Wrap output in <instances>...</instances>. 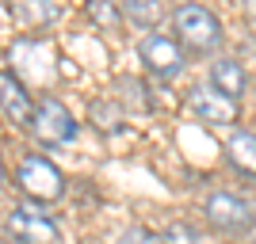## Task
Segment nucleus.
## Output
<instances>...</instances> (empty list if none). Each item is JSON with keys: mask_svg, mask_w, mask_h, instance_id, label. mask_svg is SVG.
Wrapping results in <instances>:
<instances>
[{"mask_svg": "<svg viewBox=\"0 0 256 244\" xmlns=\"http://www.w3.org/2000/svg\"><path fill=\"white\" fill-rule=\"evenodd\" d=\"M172 23H176V34H180L195 53H210V50L222 46V23H218V15H214L210 8H203V4H180L176 15H172Z\"/></svg>", "mask_w": 256, "mask_h": 244, "instance_id": "obj_1", "label": "nucleus"}, {"mask_svg": "<svg viewBox=\"0 0 256 244\" xmlns=\"http://www.w3.org/2000/svg\"><path fill=\"white\" fill-rule=\"evenodd\" d=\"M206 222L218 229V233H230V237H241L256 225V206L248 199L234 191H214L206 199Z\"/></svg>", "mask_w": 256, "mask_h": 244, "instance_id": "obj_2", "label": "nucleus"}, {"mask_svg": "<svg viewBox=\"0 0 256 244\" xmlns=\"http://www.w3.org/2000/svg\"><path fill=\"white\" fill-rule=\"evenodd\" d=\"M20 187L38 202H58L65 195V176L58 172V164L46 157H23L20 164Z\"/></svg>", "mask_w": 256, "mask_h": 244, "instance_id": "obj_3", "label": "nucleus"}, {"mask_svg": "<svg viewBox=\"0 0 256 244\" xmlns=\"http://www.w3.org/2000/svg\"><path fill=\"white\" fill-rule=\"evenodd\" d=\"M4 229H8L12 244H54L58 241L54 218L46 210H38V206H16V210L8 214Z\"/></svg>", "mask_w": 256, "mask_h": 244, "instance_id": "obj_4", "label": "nucleus"}, {"mask_svg": "<svg viewBox=\"0 0 256 244\" xmlns=\"http://www.w3.org/2000/svg\"><path fill=\"white\" fill-rule=\"evenodd\" d=\"M31 126L34 134L46 141V145H65V141H73L76 138V122L73 115L65 111L58 99H38L31 111Z\"/></svg>", "mask_w": 256, "mask_h": 244, "instance_id": "obj_5", "label": "nucleus"}, {"mask_svg": "<svg viewBox=\"0 0 256 244\" xmlns=\"http://www.w3.org/2000/svg\"><path fill=\"white\" fill-rule=\"evenodd\" d=\"M138 53L142 61L150 65L157 76H164V80H172V76L184 73V50L176 38H168V34H146L138 42Z\"/></svg>", "mask_w": 256, "mask_h": 244, "instance_id": "obj_6", "label": "nucleus"}, {"mask_svg": "<svg viewBox=\"0 0 256 244\" xmlns=\"http://www.w3.org/2000/svg\"><path fill=\"white\" fill-rule=\"evenodd\" d=\"M188 107H192L199 118H206L210 126H230V122L237 118V99L222 96V92H214L210 84L192 88V99H188Z\"/></svg>", "mask_w": 256, "mask_h": 244, "instance_id": "obj_7", "label": "nucleus"}, {"mask_svg": "<svg viewBox=\"0 0 256 244\" xmlns=\"http://www.w3.org/2000/svg\"><path fill=\"white\" fill-rule=\"evenodd\" d=\"M0 111L12 118V122H20V126H31V96H27V88L16 80V73H0Z\"/></svg>", "mask_w": 256, "mask_h": 244, "instance_id": "obj_8", "label": "nucleus"}, {"mask_svg": "<svg viewBox=\"0 0 256 244\" xmlns=\"http://www.w3.org/2000/svg\"><path fill=\"white\" fill-rule=\"evenodd\" d=\"M226 157H230V164H237L241 172L256 176V134L252 130H234V134L226 138Z\"/></svg>", "mask_w": 256, "mask_h": 244, "instance_id": "obj_9", "label": "nucleus"}, {"mask_svg": "<svg viewBox=\"0 0 256 244\" xmlns=\"http://www.w3.org/2000/svg\"><path fill=\"white\" fill-rule=\"evenodd\" d=\"M210 88L214 92H222V96L237 99L241 92H245V69L237 61H230V57H222V61L210 65Z\"/></svg>", "mask_w": 256, "mask_h": 244, "instance_id": "obj_10", "label": "nucleus"}, {"mask_svg": "<svg viewBox=\"0 0 256 244\" xmlns=\"http://www.w3.org/2000/svg\"><path fill=\"white\" fill-rule=\"evenodd\" d=\"M118 15L134 19L138 27H153V23H160L164 8H160L157 0H130V4H122V8H118Z\"/></svg>", "mask_w": 256, "mask_h": 244, "instance_id": "obj_11", "label": "nucleus"}, {"mask_svg": "<svg viewBox=\"0 0 256 244\" xmlns=\"http://www.w3.org/2000/svg\"><path fill=\"white\" fill-rule=\"evenodd\" d=\"M160 244H199V233H195L188 222H172L164 233H160Z\"/></svg>", "mask_w": 256, "mask_h": 244, "instance_id": "obj_12", "label": "nucleus"}, {"mask_svg": "<svg viewBox=\"0 0 256 244\" xmlns=\"http://www.w3.org/2000/svg\"><path fill=\"white\" fill-rule=\"evenodd\" d=\"M88 11H92V19L96 23H104V27H115L122 15H118V8H111V4H100V0H92L88 4Z\"/></svg>", "mask_w": 256, "mask_h": 244, "instance_id": "obj_13", "label": "nucleus"}, {"mask_svg": "<svg viewBox=\"0 0 256 244\" xmlns=\"http://www.w3.org/2000/svg\"><path fill=\"white\" fill-rule=\"evenodd\" d=\"M20 15H23V19H34V23H50V19H58V8H42V4H23Z\"/></svg>", "mask_w": 256, "mask_h": 244, "instance_id": "obj_14", "label": "nucleus"}, {"mask_svg": "<svg viewBox=\"0 0 256 244\" xmlns=\"http://www.w3.org/2000/svg\"><path fill=\"white\" fill-rule=\"evenodd\" d=\"M122 244H160V237L150 233V229H126V233H122Z\"/></svg>", "mask_w": 256, "mask_h": 244, "instance_id": "obj_15", "label": "nucleus"}, {"mask_svg": "<svg viewBox=\"0 0 256 244\" xmlns=\"http://www.w3.org/2000/svg\"><path fill=\"white\" fill-rule=\"evenodd\" d=\"M245 19H248V27H252V31H256V0H252V4H248V8H245Z\"/></svg>", "mask_w": 256, "mask_h": 244, "instance_id": "obj_16", "label": "nucleus"}, {"mask_svg": "<svg viewBox=\"0 0 256 244\" xmlns=\"http://www.w3.org/2000/svg\"><path fill=\"white\" fill-rule=\"evenodd\" d=\"M0 176H4V168H0Z\"/></svg>", "mask_w": 256, "mask_h": 244, "instance_id": "obj_17", "label": "nucleus"}]
</instances>
